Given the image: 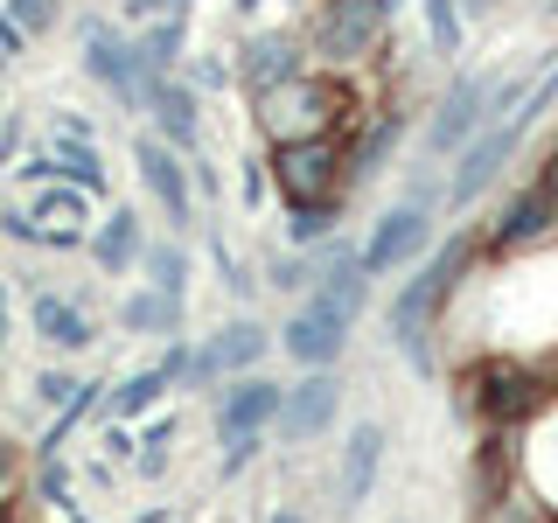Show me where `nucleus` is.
<instances>
[{
    "mask_svg": "<svg viewBox=\"0 0 558 523\" xmlns=\"http://www.w3.org/2000/svg\"><path fill=\"white\" fill-rule=\"evenodd\" d=\"M322 293L287 321V336H279V349H287L293 363H307V370H328L336 363V349L349 336V321L363 314V293H371V272L356 266V258L342 252V238H336V258H322Z\"/></svg>",
    "mask_w": 558,
    "mask_h": 523,
    "instance_id": "1",
    "label": "nucleus"
},
{
    "mask_svg": "<svg viewBox=\"0 0 558 523\" xmlns=\"http://www.w3.org/2000/svg\"><path fill=\"white\" fill-rule=\"evenodd\" d=\"M461 266H468V238H453L440 258H426V266H418L412 279H405V293H398L391 301V342L405 349V363L418 377H433V307L447 301V287L453 279H461Z\"/></svg>",
    "mask_w": 558,
    "mask_h": 523,
    "instance_id": "2",
    "label": "nucleus"
},
{
    "mask_svg": "<svg viewBox=\"0 0 558 523\" xmlns=\"http://www.w3.org/2000/svg\"><path fill=\"white\" fill-rule=\"evenodd\" d=\"M328 112H336V84H322V77H279L272 92H258V119H266V133L272 139H314L328 126Z\"/></svg>",
    "mask_w": 558,
    "mask_h": 523,
    "instance_id": "3",
    "label": "nucleus"
},
{
    "mask_svg": "<svg viewBox=\"0 0 558 523\" xmlns=\"http://www.w3.org/2000/svg\"><path fill=\"white\" fill-rule=\"evenodd\" d=\"M502 105H517L510 84H496V77H461V84H453V98L440 105V119L426 126V147H433V154L468 147V139L482 133V119H488V112H502Z\"/></svg>",
    "mask_w": 558,
    "mask_h": 523,
    "instance_id": "4",
    "label": "nucleus"
},
{
    "mask_svg": "<svg viewBox=\"0 0 558 523\" xmlns=\"http://www.w3.org/2000/svg\"><path fill=\"white\" fill-rule=\"evenodd\" d=\"M84 70L112 92L126 112H140V98H147V70H140V57H133V42H119L105 22H84Z\"/></svg>",
    "mask_w": 558,
    "mask_h": 523,
    "instance_id": "5",
    "label": "nucleus"
},
{
    "mask_svg": "<svg viewBox=\"0 0 558 523\" xmlns=\"http://www.w3.org/2000/svg\"><path fill=\"white\" fill-rule=\"evenodd\" d=\"M336 405H342V384L328 377V370H307L301 384H293V391H279V440H314V433H328L336 426Z\"/></svg>",
    "mask_w": 558,
    "mask_h": 523,
    "instance_id": "6",
    "label": "nucleus"
},
{
    "mask_svg": "<svg viewBox=\"0 0 558 523\" xmlns=\"http://www.w3.org/2000/svg\"><path fill=\"white\" fill-rule=\"evenodd\" d=\"M279 188H287L293 203H328V188H336V147H328L322 133L279 139Z\"/></svg>",
    "mask_w": 558,
    "mask_h": 523,
    "instance_id": "7",
    "label": "nucleus"
},
{
    "mask_svg": "<svg viewBox=\"0 0 558 523\" xmlns=\"http://www.w3.org/2000/svg\"><path fill=\"white\" fill-rule=\"evenodd\" d=\"M517 139H523L517 126H488V133L475 139V147L461 154V168H453V182H447V203H453V209H468V203H475L482 188L502 174V161L517 154Z\"/></svg>",
    "mask_w": 558,
    "mask_h": 523,
    "instance_id": "8",
    "label": "nucleus"
},
{
    "mask_svg": "<svg viewBox=\"0 0 558 523\" xmlns=\"http://www.w3.org/2000/svg\"><path fill=\"white\" fill-rule=\"evenodd\" d=\"M377 28H384V14H377V0H328L322 8V49L336 63H349V57H371V42H377Z\"/></svg>",
    "mask_w": 558,
    "mask_h": 523,
    "instance_id": "9",
    "label": "nucleus"
},
{
    "mask_svg": "<svg viewBox=\"0 0 558 523\" xmlns=\"http://www.w3.org/2000/svg\"><path fill=\"white\" fill-rule=\"evenodd\" d=\"M418 244H426V209H412V203H405V209H391V217H384L377 231H371V244H363L356 266H363V272H391V266H405Z\"/></svg>",
    "mask_w": 558,
    "mask_h": 523,
    "instance_id": "10",
    "label": "nucleus"
},
{
    "mask_svg": "<svg viewBox=\"0 0 558 523\" xmlns=\"http://www.w3.org/2000/svg\"><path fill=\"white\" fill-rule=\"evenodd\" d=\"M133 161H140V174H147V188L168 203V223H189V168H182V154L161 147V139H140Z\"/></svg>",
    "mask_w": 558,
    "mask_h": 523,
    "instance_id": "11",
    "label": "nucleus"
},
{
    "mask_svg": "<svg viewBox=\"0 0 558 523\" xmlns=\"http://www.w3.org/2000/svg\"><path fill=\"white\" fill-rule=\"evenodd\" d=\"M377 461H384V426H356V433H349V447H342V510L371 502Z\"/></svg>",
    "mask_w": 558,
    "mask_h": 523,
    "instance_id": "12",
    "label": "nucleus"
},
{
    "mask_svg": "<svg viewBox=\"0 0 558 523\" xmlns=\"http://www.w3.org/2000/svg\"><path fill=\"white\" fill-rule=\"evenodd\" d=\"M140 112H154V119H161L168 147H196V98H189L182 84L147 77V98H140Z\"/></svg>",
    "mask_w": 558,
    "mask_h": 523,
    "instance_id": "13",
    "label": "nucleus"
},
{
    "mask_svg": "<svg viewBox=\"0 0 558 523\" xmlns=\"http://www.w3.org/2000/svg\"><path fill=\"white\" fill-rule=\"evenodd\" d=\"M279 412V384H266V377H244L231 398H223V412H217V433L231 440V433H258L266 418Z\"/></svg>",
    "mask_w": 558,
    "mask_h": 523,
    "instance_id": "14",
    "label": "nucleus"
},
{
    "mask_svg": "<svg viewBox=\"0 0 558 523\" xmlns=\"http://www.w3.org/2000/svg\"><path fill=\"white\" fill-rule=\"evenodd\" d=\"M35 336L57 342V349H84L92 342V314L77 301H57V293H35Z\"/></svg>",
    "mask_w": 558,
    "mask_h": 523,
    "instance_id": "15",
    "label": "nucleus"
},
{
    "mask_svg": "<svg viewBox=\"0 0 558 523\" xmlns=\"http://www.w3.org/2000/svg\"><path fill=\"white\" fill-rule=\"evenodd\" d=\"M293 70H301V49H293L287 35H258V42L244 49V84H252V92H272Z\"/></svg>",
    "mask_w": 558,
    "mask_h": 523,
    "instance_id": "16",
    "label": "nucleus"
},
{
    "mask_svg": "<svg viewBox=\"0 0 558 523\" xmlns=\"http://www.w3.org/2000/svg\"><path fill=\"white\" fill-rule=\"evenodd\" d=\"M537 405V384L523 377V370H488L482 377V412L488 418H502V426H510V418H523Z\"/></svg>",
    "mask_w": 558,
    "mask_h": 523,
    "instance_id": "17",
    "label": "nucleus"
},
{
    "mask_svg": "<svg viewBox=\"0 0 558 523\" xmlns=\"http://www.w3.org/2000/svg\"><path fill=\"white\" fill-rule=\"evenodd\" d=\"M266 349H272V336H266L258 321H231L217 342H209V356H203V363H209V370H244V363H258Z\"/></svg>",
    "mask_w": 558,
    "mask_h": 523,
    "instance_id": "18",
    "label": "nucleus"
},
{
    "mask_svg": "<svg viewBox=\"0 0 558 523\" xmlns=\"http://www.w3.org/2000/svg\"><path fill=\"white\" fill-rule=\"evenodd\" d=\"M92 258H98V266L112 272V279L140 258V217H133V209H112V223H105V231L92 238Z\"/></svg>",
    "mask_w": 558,
    "mask_h": 523,
    "instance_id": "19",
    "label": "nucleus"
},
{
    "mask_svg": "<svg viewBox=\"0 0 558 523\" xmlns=\"http://www.w3.org/2000/svg\"><path fill=\"white\" fill-rule=\"evenodd\" d=\"M174 370H182V356H168V363H154V370L126 377V384H119V391H112V418H140V412H147L154 398H161L168 384H174Z\"/></svg>",
    "mask_w": 558,
    "mask_h": 523,
    "instance_id": "20",
    "label": "nucleus"
},
{
    "mask_svg": "<svg viewBox=\"0 0 558 523\" xmlns=\"http://www.w3.org/2000/svg\"><path fill=\"white\" fill-rule=\"evenodd\" d=\"M182 42H189V14H161V22L147 28V42H140L133 57H140V70H147V77H161V70H174Z\"/></svg>",
    "mask_w": 558,
    "mask_h": 523,
    "instance_id": "21",
    "label": "nucleus"
},
{
    "mask_svg": "<svg viewBox=\"0 0 558 523\" xmlns=\"http://www.w3.org/2000/svg\"><path fill=\"white\" fill-rule=\"evenodd\" d=\"M545 223H551V196H545V188H537V196H517V203H510V217L496 223V252L545 238Z\"/></svg>",
    "mask_w": 558,
    "mask_h": 523,
    "instance_id": "22",
    "label": "nucleus"
},
{
    "mask_svg": "<svg viewBox=\"0 0 558 523\" xmlns=\"http://www.w3.org/2000/svg\"><path fill=\"white\" fill-rule=\"evenodd\" d=\"M147 272H154V293H161L168 307H182V293H189V258L174 252V244H154V252H147Z\"/></svg>",
    "mask_w": 558,
    "mask_h": 523,
    "instance_id": "23",
    "label": "nucleus"
},
{
    "mask_svg": "<svg viewBox=\"0 0 558 523\" xmlns=\"http://www.w3.org/2000/svg\"><path fill=\"white\" fill-rule=\"evenodd\" d=\"M418 8H426L433 49H440V57H461V8H453V0H418Z\"/></svg>",
    "mask_w": 558,
    "mask_h": 523,
    "instance_id": "24",
    "label": "nucleus"
},
{
    "mask_svg": "<svg viewBox=\"0 0 558 523\" xmlns=\"http://www.w3.org/2000/svg\"><path fill=\"white\" fill-rule=\"evenodd\" d=\"M126 328H161V336H174V328H182V307H168L161 293H140V301H126Z\"/></svg>",
    "mask_w": 558,
    "mask_h": 523,
    "instance_id": "25",
    "label": "nucleus"
},
{
    "mask_svg": "<svg viewBox=\"0 0 558 523\" xmlns=\"http://www.w3.org/2000/svg\"><path fill=\"white\" fill-rule=\"evenodd\" d=\"M391 147H398V112H391V119H377V126H371V139L356 147V161H349V168H356V174H377V161H384Z\"/></svg>",
    "mask_w": 558,
    "mask_h": 523,
    "instance_id": "26",
    "label": "nucleus"
},
{
    "mask_svg": "<svg viewBox=\"0 0 558 523\" xmlns=\"http://www.w3.org/2000/svg\"><path fill=\"white\" fill-rule=\"evenodd\" d=\"M328 223H336V209H328V203H293V223H287V231H293V244H314Z\"/></svg>",
    "mask_w": 558,
    "mask_h": 523,
    "instance_id": "27",
    "label": "nucleus"
},
{
    "mask_svg": "<svg viewBox=\"0 0 558 523\" xmlns=\"http://www.w3.org/2000/svg\"><path fill=\"white\" fill-rule=\"evenodd\" d=\"M14 8V28H49L57 22V0H8Z\"/></svg>",
    "mask_w": 558,
    "mask_h": 523,
    "instance_id": "28",
    "label": "nucleus"
},
{
    "mask_svg": "<svg viewBox=\"0 0 558 523\" xmlns=\"http://www.w3.org/2000/svg\"><path fill=\"white\" fill-rule=\"evenodd\" d=\"M0 231H8V238H22V244H43V223L22 217V209H8V217H0Z\"/></svg>",
    "mask_w": 558,
    "mask_h": 523,
    "instance_id": "29",
    "label": "nucleus"
},
{
    "mask_svg": "<svg viewBox=\"0 0 558 523\" xmlns=\"http://www.w3.org/2000/svg\"><path fill=\"white\" fill-rule=\"evenodd\" d=\"M35 391H43L49 405H70V391H77V377H57V370H49L43 384H35Z\"/></svg>",
    "mask_w": 558,
    "mask_h": 523,
    "instance_id": "30",
    "label": "nucleus"
},
{
    "mask_svg": "<svg viewBox=\"0 0 558 523\" xmlns=\"http://www.w3.org/2000/svg\"><path fill=\"white\" fill-rule=\"evenodd\" d=\"M63 488H70V475H63L57 453H49V467H43V496H49V502H63Z\"/></svg>",
    "mask_w": 558,
    "mask_h": 523,
    "instance_id": "31",
    "label": "nucleus"
},
{
    "mask_svg": "<svg viewBox=\"0 0 558 523\" xmlns=\"http://www.w3.org/2000/svg\"><path fill=\"white\" fill-rule=\"evenodd\" d=\"M14 57H22V28H14V22H0V70H8Z\"/></svg>",
    "mask_w": 558,
    "mask_h": 523,
    "instance_id": "32",
    "label": "nucleus"
},
{
    "mask_svg": "<svg viewBox=\"0 0 558 523\" xmlns=\"http://www.w3.org/2000/svg\"><path fill=\"white\" fill-rule=\"evenodd\" d=\"M8 467H14V447H8V433H0V482H8Z\"/></svg>",
    "mask_w": 558,
    "mask_h": 523,
    "instance_id": "33",
    "label": "nucleus"
},
{
    "mask_svg": "<svg viewBox=\"0 0 558 523\" xmlns=\"http://www.w3.org/2000/svg\"><path fill=\"white\" fill-rule=\"evenodd\" d=\"M0 342H8V287H0Z\"/></svg>",
    "mask_w": 558,
    "mask_h": 523,
    "instance_id": "34",
    "label": "nucleus"
},
{
    "mask_svg": "<svg viewBox=\"0 0 558 523\" xmlns=\"http://www.w3.org/2000/svg\"><path fill=\"white\" fill-rule=\"evenodd\" d=\"M545 196H551V203H558V161H551V182H545Z\"/></svg>",
    "mask_w": 558,
    "mask_h": 523,
    "instance_id": "35",
    "label": "nucleus"
},
{
    "mask_svg": "<svg viewBox=\"0 0 558 523\" xmlns=\"http://www.w3.org/2000/svg\"><path fill=\"white\" fill-rule=\"evenodd\" d=\"M272 523H301V516H293V510H279V516H272Z\"/></svg>",
    "mask_w": 558,
    "mask_h": 523,
    "instance_id": "36",
    "label": "nucleus"
},
{
    "mask_svg": "<svg viewBox=\"0 0 558 523\" xmlns=\"http://www.w3.org/2000/svg\"><path fill=\"white\" fill-rule=\"evenodd\" d=\"M391 8H398V0H377V14H391Z\"/></svg>",
    "mask_w": 558,
    "mask_h": 523,
    "instance_id": "37",
    "label": "nucleus"
},
{
    "mask_svg": "<svg viewBox=\"0 0 558 523\" xmlns=\"http://www.w3.org/2000/svg\"><path fill=\"white\" fill-rule=\"evenodd\" d=\"M551 8H558V0H551Z\"/></svg>",
    "mask_w": 558,
    "mask_h": 523,
    "instance_id": "38",
    "label": "nucleus"
}]
</instances>
